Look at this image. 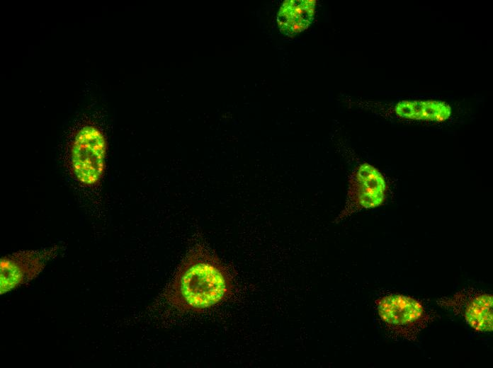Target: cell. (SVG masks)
I'll list each match as a JSON object with an SVG mask.
<instances>
[{
	"label": "cell",
	"instance_id": "6da1fadb",
	"mask_svg": "<svg viewBox=\"0 0 493 368\" xmlns=\"http://www.w3.org/2000/svg\"><path fill=\"white\" fill-rule=\"evenodd\" d=\"M234 289L220 259L199 248L181 263L165 297L181 311L201 313L228 299Z\"/></svg>",
	"mask_w": 493,
	"mask_h": 368
},
{
	"label": "cell",
	"instance_id": "7a4b0ae2",
	"mask_svg": "<svg viewBox=\"0 0 493 368\" xmlns=\"http://www.w3.org/2000/svg\"><path fill=\"white\" fill-rule=\"evenodd\" d=\"M106 141L96 127L84 126L77 132L71 148V163L76 180L86 186L99 183L105 169Z\"/></svg>",
	"mask_w": 493,
	"mask_h": 368
},
{
	"label": "cell",
	"instance_id": "3957f363",
	"mask_svg": "<svg viewBox=\"0 0 493 368\" xmlns=\"http://www.w3.org/2000/svg\"><path fill=\"white\" fill-rule=\"evenodd\" d=\"M356 202L361 208H374L382 204L386 185L381 173L364 163L355 175Z\"/></svg>",
	"mask_w": 493,
	"mask_h": 368
},
{
	"label": "cell",
	"instance_id": "277c9868",
	"mask_svg": "<svg viewBox=\"0 0 493 368\" xmlns=\"http://www.w3.org/2000/svg\"><path fill=\"white\" fill-rule=\"evenodd\" d=\"M378 312L381 319L393 325L415 322L423 314L422 305L415 299L401 294H391L377 301Z\"/></svg>",
	"mask_w": 493,
	"mask_h": 368
},
{
	"label": "cell",
	"instance_id": "5b68a950",
	"mask_svg": "<svg viewBox=\"0 0 493 368\" xmlns=\"http://www.w3.org/2000/svg\"><path fill=\"white\" fill-rule=\"evenodd\" d=\"M316 1L312 0H287L277 15L280 31L288 37H294L306 30L312 23Z\"/></svg>",
	"mask_w": 493,
	"mask_h": 368
},
{
	"label": "cell",
	"instance_id": "8992f818",
	"mask_svg": "<svg viewBox=\"0 0 493 368\" xmlns=\"http://www.w3.org/2000/svg\"><path fill=\"white\" fill-rule=\"evenodd\" d=\"M395 113L406 120L442 122L450 117L452 108L441 100H402L395 105Z\"/></svg>",
	"mask_w": 493,
	"mask_h": 368
},
{
	"label": "cell",
	"instance_id": "52a82bcc",
	"mask_svg": "<svg viewBox=\"0 0 493 368\" xmlns=\"http://www.w3.org/2000/svg\"><path fill=\"white\" fill-rule=\"evenodd\" d=\"M492 295L481 294L472 299L465 311L467 323L480 332L492 331Z\"/></svg>",
	"mask_w": 493,
	"mask_h": 368
},
{
	"label": "cell",
	"instance_id": "ba28073f",
	"mask_svg": "<svg viewBox=\"0 0 493 368\" xmlns=\"http://www.w3.org/2000/svg\"><path fill=\"white\" fill-rule=\"evenodd\" d=\"M41 265L40 258L36 253L26 251L13 254L1 260V278L9 275L11 280L14 275L13 280L21 282L23 276L38 270Z\"/></svg>",
	"mask_w": 493,
	"mask_h": 368
}]
</instances>
